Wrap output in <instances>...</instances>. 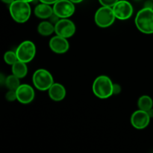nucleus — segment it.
Here are the masks:
<instances>
[{
	"label": "nucleus",
	"instance_id": "f257e3e1",
	"mask_svg": "<svg viewBox=\"0 0 153 153\" xmlns=\"http://www.w3.org/2000/svg\"><path fill=\"white\" fill-rule=\"evenodd\" d=\"M9 12L15 22L22 24L31 17V7L29 2L23 0H15L9 4Z\"/></svg>",
	"mask_w": 153,
	"mask_h": 153
},
{
	"label": "nucleus",
	"instance_id": "f03ea898",
	"mask_svg": "<svg viewBox=\"0 0 153 153\" xmlns=\"http://www.w3.org/2000/svg\"><path fill=\"white\" fill-rule=\"evenodd\" d=\"M92 91L97 98L108 99L114 95V82L108 76H99L93 82Z\"/></svg>",
	"mask_w": 153,
	"mask_h": 153
},
{
	"label": "nucleus",
	"instance_id": "7ed1b4c3",
	"mask_svg": "<svg viewBox=\"0 0 153 153\" xmlns=\"http://www.w3.org/2000/svg\"><path fill=\"white\" fill-rule=\"evenodd\" d=\"M136 28L145 34H153V9L143 7L134 18Z\"/></svg>",
	"mask_w": 153,
	"mask_h": 153
},
{
	"label": "nucleus",
	"instance_id": "20e7f679",
	"mask_svg": "<svg viewBox=\"0 0 153 153\" xmlns=\"http://www.w3.org/2000/svg\"><path fill=\"white\" fill-rule=\"evenodd\" d=\"M34 87L40 91H46L55 83L52 75L46 69H37L32 76Z\"/></svg>",
	"mask_w": 153,
	"mask_h": 153
},
{
	"label": "nucleus",
	"instance_id": "39448f33",
	"mask_svg": "<svg viewBox=\"0 0 153 153\" xmlns=\"http://www.w3.org/2000/svg\"><path fill=\"white\" fill-rule=\"evenodd\" d=\"M116 19L111 7L102 6L96 11L94 15V22L96 25L102 28L111 26L114 23Z\"/></svg>",
	"mask_w": 153,
	"mask_h": 153
},
{
	"label": "nucleus",
	"instance_id": "423d86ee",
	"mask_svg": "<svg viewBox=\"0 0 153 153\" xmlns=\"http://www.w3.org/2000/svg\"><path fill=\"white\" fill-rule=\"evenodd\" d=\"M36 46L31 40H24L17 46L16 53L18 60L26 64L31 62L36 55Z\"/></svg>",
	"mask_w": 153,
	"mask_h": 153
},
{
	"label": "nucleus",
	"instance_id": "0eeeda50",
	"mask_svg": "<svg viewBox=\"0 0 153 153\" xmlns=\"http://www.w3.org/2000/svg\"><path fill=\"white\" fill-rule=\"evenodd\" d=\"M112 9L116 18L120 20H127L130 19L134 13L132 4L126 0H119L112 7Z\"/></svg>",
	"mask_w": 153,
	"mask_h": 153
},
{
	"label": "nucleus",
	"instance_id": "6e6552de",
	"mask_svg": "<svg viewBox=\"0 0 153 153\" xmlns=\"http://www.w3.org/2000/svg\"><path fill=\"white\" fill-rule=\"evenodd\" d=\"M76 27L74 22L69 18L60 19L55 25V34L65 38H70L75 34Z\"/></svg>",
	"mask_w": 153,
	"mask_h": 153
},
{
	"label": "nucleus",
	"instance_id": "1a4fd4ad",
	"mask_svg": "<svg viewBox=\"0 0 153 153\" xmlns=\"http://www.w3.org/2000/svg\"><path fill=\"white\" fill-rule=\"evenodd\" d=\"M52 7L54 13L61 19L71 17L76 10L75 4L70 0H58Z\"/></svg>",
	"mask_w": 153,
	"mask_h": 153
},
{
	"label": "nucleus",
	"instance_id": "9d476101",
	"mask_svg": "<svg viewBox=\"0 0 153 153\" xmlns=\"http://www.w3.org/2000/svg\"><path fill=\"white\" fill-rule=\"evenodd\" d=\"M150 120L151 117H149L148 112L140 110V109H138V110L133 112L131 118H130V122H131V126L134 128L138 130L146 128L149 125Z\"/></svg>",
	"mask_w": 153,
	"mask_h": 153
},
{
	"label": "nucleus",
	"instance_id": "9b49d317",
	"mask_svg": "<svg viewBox=\"0 0 153 153\" xmlns=\"http://www.w3.org/2000/svg\"><path fill=\"white\" fill-rule=\"evenodd\" d=\"M16 92L17 101L24 105L31 103L35 97L34 89L28 84H22L19 85Z\"/></svg>",
	"mask_w": 153,
	"mask_h": 153
},
{
	"label": "nucleus",
	"instance_id": "f8f14e48",
	"mask_svg": "<svg viewBox=\"0 0 153 153\" xmlns=\"http://www.w3.org/2000/svg\"><path fill=\"white\" fill-rule=\"evenodd\" d=\"M49 48L54 53L62 55L68 52L70 49V43L67 38L61 37L59 35H55L50 39L49 43Z\"/></svg>",
	"mask_w": 153,
	"mask_h": 153
},
{
	"label": "nucleus",
	"instance_id": "ddd939ff",
	"mask_svg": "<svg viewBox=\"0 0 153 153\" xmlns=\"http://www.w3.org/2000/svg\"><path fill=\"white\" fill-rule=\"evenodd\" d=\"M49 97L52 101L61 102L65 99L67 91L65 87L60 83H54L48 90Z\"/></svg>",
	"mask_w": 153,
	"mask_h": 153
},
{
	"label": "nucleus",
	"instance_id": "4468645a",
	"mask_svg": "<svg viewBox=\"0 0 153 153\" xmlns=\"http://www.w3.org/2000/svg\"><path fill=\"white\" fill-rule=\"evenodd\" d=\"M53 13V7L45 3L40 2L34 9V15L41 19H49Z\"/></svg>",
	"mask_w": 153,
	"mask_h": 153
},
{
	"label": "nucleus",
	"instance_id": "2eb2a0df",
	"mask_svg": "<svg viewBox=\"0 0 153 153\" xmlns=\"http://www.w3.org/2000/svg\"><path fill=\"white\" fill-rule=\"evenodd\" d=\"M11 72L12 74L15 75L20 79H23L28 74L27 64L18 60L15 64L11 66Z\"/></svg>",
	"mask_w": 153,
	"mask_h": 153
},
{
	"label": "nucleus",
	"instance_id": "dca6fc26",
	"mask_svg": "<svg viewBox=\"0 0 153 153\" xmlns=\"http://www.w3.org/2000/svg\"><path fill=\"white\" fill-rule=\"evenodd\" d=\"M37 31L39 34L43 37H48L55 33V25L50 21H42L37 25Z\"/></svg>",
	"mask_w": 153,
	"mask_h": 153
},
{
	"label": "nucleus",
	"instance_id": "f3484780",
	"mask_svg": "<svg viewBox=\"0 0 153 153\" xmlns=\"http://www.w3.org/2000/svg\"><path fill=\"white\" fill-rule=\"evenodd\" d=\"M137 106L140 110L148 111L153 108V100L149 96L143 95L137 100Z\"/></svg>",
	"mask_w": 153,
	"mask_h": 153
},
{
	"label": "nucleus",
	"instance_id": "a211bd4d",
	"mask_svg": "<svg viewBox=\"0 0 153 153\" xmlns=\"http://www.w3.org/2000/svg\"><path fill=\"white\" fill-rule=\"evenodd\" d=\"M20 79L16 76L15 75L11 74L9 75L6 77L5 83L4 85L7 90H13V91H16L20 85Z\"/></svg>",
	"mask_w": 153,
	"mask_h": 153
},
{
	"label": "nucleus",
	"instance_id": "6ab92c4d",
	"mask_svg": "<svg viewBox=\"0 0 153 153\" xmlns=\"http://www.w3.org/2000/svg\"><path fill=\"white\" fill-rule=\"evenodd\" d=\"M3 58H4V62L10 66H12L13 64H15V63L18 61V58L17 55H16V51H15V52L10 50L7 51V52L4 54Z\"/></svg>",
	"mask_w": 153,
	"mask_h": 153
},
{
	"label": "nucleus",
	"instance_id": "aec40b11",
	"mask_svg": "<svg viewBox=\"0 0 153 153\" xmlns=\"http://www.w3.org/2000/svg\"><path fill=\"white\" fill-rule=\"evenodd\" d=\"M5 99L8 102H14L17 100V97H16V91L13 90H8L5 94Z\"/></svg>",
	"mask_w": 153,
	"mask_h": 153
},
{
	"label": "nucleus",
	"instance_id": "412c9836",
	"mask_svg": "<svg viewBox=\"0 0 153 153\" xmlns=\"http://www.w3.org/2000/svg\"><path fill=\"white\" fill-rule=\"evenodd\" d=\"M102 6H106V7H113L119 0H98Z\"/></svg>",
	"mask_w": 153,
	"mask_h": 153
},
{
	"label": "nucleus",
	"instance_id": "4be33fe9",
	"mask_svg": "<svg viewBox=\"0 0 153 153\" xmlns=\"http://www.w3.org/2000/svg\"><path fill=\"white\" fill-rule=\"evenodd\" d=\"M60 19H61V18H60L59 16H57L55 13H52V16L49 18V21H50L52 23H53L54 25H55V24H56L57 22L60 20Z\"/></svg>",
	"mask_w": 153,
	"mask_h": 153
},
{
	"label": "nucleus",
	"instance_id": "5701e85b",
	"mask_svg": "<svg viewBox=\"0 0 153 153\" xmlns=\"http://www.w3.org/2000/svg\"><path fill=\"white\" fill-rule=\"evenodd\" d=\"M121 93V86L119 84L114 83V95H118Z\"/></svg>",
	"mask_w": 153,
	"mask_h": 153
},
{
	"label": "nucleus",
	"instance_id": "b1692460",
	"mask_svg": "<svg viewBox=\"0 0 153 153\" xmlns=\"http://www.w3.org/2000/svg\"><path fill=\"white\" fill-rule=\"evenodd\" d=\"M143 7H146V8L153 9V1H152V0H147V1H145L144 6H143Z\"/></svg>",
	"mask_w": 153,
	"mask_h": 153
},
{
	"label": "nucleus",
	"instance_id": "393cba45",
	"mask_svg": "<svg viewBox=\"0 0 153 153\" xmlns=\"http://www.w3.org/2000/svg\"><path fill=\"white\" fill-rule=\"evenodd\" d=\"M58 0H39V2L45 3V4H50V5H53L55 2H57Z\"/></svg>",
	"mask_w": 153,
	"mask_h": 153
},
{
	"label": "nucleus",
	"instance_id": "a878e982",
	"mask_svg": "<svg viewBox=\"0 0 153 153\" xmlns=\"http://www.w3.org/2000/svg\"><path fill=\"white\" fill-rule=\"evenodd\" d=\"M5 80H6V77L2 74V73H1V75H0V84H1V85H4Z\"/></svg>",
	"mask_w": 153,
	"mask_h": 153
},
{
	"label": "nucleus",
	"instance_id": "bb28decb",
	"mask_svg": "<svg viewBox=\"0 0 153 153\" xmlns=\"http://www.w3.org/2000/svg\"><path fill=\"white\" fill-rule=\"evenodd\" d=\"M1 1H2L3 3H4V4H11L13 1H15V0H1Z\"/></svg>",
	"mask_w": 153,
	"mask_h": 153
},
{
	"label": "nucleus",
	"instance_id": "cd10ccee",
	"mask_svg": "<svg viewBox=\"0 0 153 153\" xmlns=\"http://www.w3.org/2000/svg\"><path fill=\"white\" fill-rule=\"evenodd\" d=\"M147 112H148V114H149V117H151V119H152V118H153V108H151L150 110L148 111Z\"/></svg>",
	"mask_w": 153,
	"mask_h": 153
},
{
	"label": "nucleus",
	"instance_id": "c85d7f7f",
	"mask_svg": "<svg viewBox=\"0 0 153 153\" xmlns=\"http://www.w3.org/2000/svg\"><path fill=\"white\" fill-rule=\"evenodd\" d=\"M70 1L74 3V4H79V3L82 2L84 0H70Z\"/></svg>",
	"mask_w": 153,
	"mask_h": 153
},
{
	"label": "nucleus",
	"instance_id": "c756f323",
	"mask_svg": "<svg viewBox=\"0 0 153 153\" xmlns=\"http://www.w3.org/2000/svg\"><path fill=\"white\" fill-rule=\"evenodd\" d=\"M23 1H27V2H29V3H33L34 1H35L36 0H23Z\"/></svg>",
	"mask_w": 153,
	"mask_h": 153
},
{
	"label": "nucleus",
	"instance_id": "7c9ffc66",
	"mask_svg": "<svg viewBox=\"0 0 153 153\" xmlns=\"http://www.w3.org/2000/svg\"><path fill=\"white\" fill-rule=\"evenodd\" d=\"M133 1H142V0H133Z\"/></svg>",
	"mask_w": 153,
	"mask_h": 153
},
{
	"label": "nucleus",
	"instance_id": "2f4dec72",
	"mask_svg": "<svg viewBox=\"0 0 153 153\" xmlns=\"http://www.w3.org/2000/svg\"><path fill=\"white\" fill-rule=\"evenodd\" d=\"M152 1H153V0H152Z\"/></svg>",
	"mask_w": 153,
	"mask_h": 153
}]
</instances>
